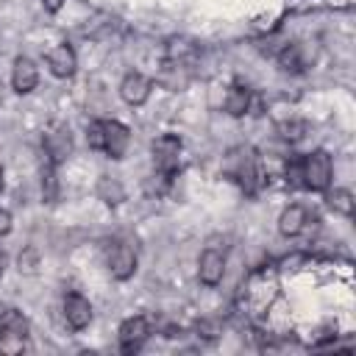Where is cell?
<instances>
[{
	"instance_id": "cell-6",
	"label": "cell",
	"mask_w": 356,
	"mask_h": 356,
	"mask_svg": "<svg viewBox=\"0 0 356 356\" xmlns=\"http://www.w3.org/2000/svg\"><path fill=\"white\" fill-rule=\"evenodd\" d=\"M225 248H217V245H209L203 248L200 259H197V278L203 286H217L225 275Z\"/></svg>"
},
{
	"instance_id": "cell-11",
	"label": "cell",
	"mask_w": 356,
	"mask_h": 356,
	"mask_svg": "<svg viewBox=\"0 0 356 356\" xmlns=\"http://www.w3.org/2000/svg\"><path fill=\"white\" fill-rule=\"evenodd\" d=\"M36 83H39L36 61L28 58V56H17L14 64H11V86H14V92L17 95H28V92L36 89Z\"/></svg>"
},
{
	"instance_id": "cell-7",
	"label": "cell",
	"mask_w": 356,
	"mask_h": 356,
	"mask_svg": "<svg viewBox=\"0 0 356 356\" xmlns=\"http://www.w3.org/2000/svg\"><path fill=\"white\" fill-rule=\"evenodd\" d=\"M147 337H150V323H147V317L136 314V317H128V320L120 325V331H117V345H120L122 353H136V350L147 342Z\"/></svg>"
},
{
	"instance_id": "cell-1",
	"label": "cell",
	"mask_w": 356,
	"mask_h": 356,
	"mask_svg": "<svg viewBox=\"0 0 356 356\" xmlns=\"http://www.w3.org/2000/svg\"><path fill=\"white\" fill-rule=\"evenodd\" d=\"M334 181V161L325 150H312L300 159V186L312 192H328Z\"/></svg>"
},
{
	"instance_id": "cell-21",
	"label": "cell",
	"mask_w": 356,
	"mask_h": 356,
	"mask_svg": "<svg viewBox=\"0 0 356 356\" xmlns=\"http://www.w3.org/2000/svg\"><path fill=\"white\" fill-rule=\"evenodd\" d=\"M86 145L92 150H103V120H95L86 125Z\"/></svg>"
},
{
	"instance_id": "cell-9",
	"label": "cell",
	"mask_w": 356,
	"mask_h": 356,
	"mask_svg": "<svg viewBox=\"0 0 356 356\" xmlns=\"http://www.w3.org/2000/svg\"><path fill=\"white\" fill-rule=\"evenodd\" d=\"M131 145V131L120 120H103V153L108 159H122Z\"/></svg>"
},
{
	"instance_id": "cell-8",
	"label": "cell",
	"mask_w": 356,
	"mask_h": 356,
	"mask_svg": "<svg viewBox=\"0 0 356 356\" xmlns=\"http://www.w3.org/2000/svg\"><path fill=\"white\" fill-rule=\"evenodd\" d=\"M42 147H44V159H50L53 164H61L70 153H72V136L70 128L61 122H53L44 136H42Z\"/></svg>"
},
{
	"instance_id": "cell-12",
	"label": "cell",
	"mask_w": 356,
	"mask_h": 356,
	"mask_svg": "<svg viewBox=\"0 0 356 356\" xmlns=\"http://www.w3.org/2000/svg\"><path fill=\"white\" fill-rule=\"evenodd\" d=\"M44 64H47V70L56 78H72L75 75V67H78V58H75V50L67 42H61V44H56V47L47 50Z\"/></svg>"
},
{
	"instance_id": "cell-23",
	"label": "cell",
	"mask_w": 356,
	"mask_h": 356,
	"mask_svg": "<svg viewBox=\"0 0 356 356\" xmlns=\"http://www.w3.org/2000/svg\"><path fill=\"white\" fill-rule=\"evenodd\" d=\"M42 3H44V8H47L50 14H56V11L64 6V0H42Z\"/></svg>"
},
{
	"instance_id": "cell-24",
	"label": "cell",
	"mask_w": 356,
	"mask_h": 356,
	"mask_svg": "<svg viewBox=\"0 0 356 356\" xmlns=\"http://www.w3.org/2000/svg\"><path fill=\"white\" fill-rule=\"evenodd\" d=\"M6 264H8V256L0 250V278H3V273H6Z\"/></svg>"
},
{
	"instance_id": "cell-25",
	"label": "cell",
	"mask_w": 356,
	"mask_h": 356,
	"mask_svg": "<svg viewBox=\"0 0 356 356\" xmlns=\"http://www.w3.org/2000/svg\"><path fill=\"white\" fill-rule=\"evenodd\" d=\"M3 186H6V181H3V167H0V192H3Z\"/></svg>"
},
{
	"instance_id": "cell-10",
	"label": "cell",
	"mask_w": 356,
	"mask_h": 356,
	"mask_svg": "<svg viewBox=\"0 0 356 356\" xmlns=\"http://www.w3.org/2000/svg\"><path fill=\"white\" fill-rule=\"evenodd\" d=\"M64 320L72 331H83L92 323V303L81 292H67L64 295Z\"/></svg>"
},
{
	"instance_id": "cell-2",
	"label": "cell",
	"mask_w": 356,
	"mask_h": 356,
	"mask_svg": "<svg viewBox=\"0 0 356 356\" xmlns=\"http://www.w3.org/2000/svg\"><path fill=\"white\" fill-rule=\"evenodd\" d=\"M225 175L234 178L248 195L256 192V184H259V161H256V153L250 147H234L228 156H225Z\"/></svg>"
},
{
	"instance_id": "cell-17",
	"label": "cell",
	"mask_w": 356,
	"mask_h": 356,
	"mask_svg": "<svg viewBox=\"0 0 356 356\" xmlns=\"http://www.w3.org/2000/svg\"><path fill=\"white\" fill-rule=\"evenodd\" d=\"M325 203H328L331 211H337V214H342V217H350V214H353V206H356L350 189H331V192L325 195Z\"/></svg>"
},
{
	"instance_id": "cell-4",
	"label": "cell",
	"mask_w": 356,
	"mask_h": 356,
	"mask_svg": "<svg viewBox=\"0 0 356 356\" xmlns=\"http://www.w3.org/2000/svg\"><path fill=\"white\" fill-rule=\"evenodd\" d=\"M181 139L175 134H161L153 139V164L159 170V175L164 178H172L178 172V164H181Z\"/></svg>"
},
{
	"instance_id": "cell-20",
	"label": "cell",
	"mask_w": 356,
	"mask_h": 356,
	"mask_svg": "<svg viewBox=\"0 0 356 356\" xmlns=\"http://www.w3.org/2000/svg\"><path fill=\"white\" fill-rule=\"evenodd\" d=\"M97 192H100V197H103L108 206H114V203H120V200H122V186H120L117 181H111V178H100Z\"/></svg>"
},
{
	"instance_id": "cell-14",
	"label": "cell",
	"mask_w": 356,
	"mask_h": 356,
	"mask_svg": "<svg viewBox=\"0 0 356 356\" xmlns=\"http://www.w3.org/2000/svg\"><path fill=\"white\" fill-rule=\"evenodd\" d=\"M278 67H281V72L300 75V72L309 67V53H306L303 42L284 44V47H281V53H278Z\"/></svg>"
},
{
	"instance_id": "cell-19",
	"label": "cell",
	"mask_w": 356,
	"mask_h": 356,
	"mask_svg": "<svg viewBox=\"0 0 356 356\" xmlns=\"http://www.w3.org/2000/svg\"><path fill=\"white\" fill-rule=\"evenodd\" d=\"M56 164L50 161V159H44V167H42V195H44V200H56V189H58V184H56Z\"/></svg>"
},
{
	"instance_id": "cell-22",
	"label": "cell",
	"mask_w": 356,
	"mask_h": 356,
	"mask_svg": "<svg viewBox=\"0 0 356 356\" xmlns=\"http://www.w3.org/2000/svg\"><path fill=\"white\" fill-rule=\"evenodd\" d=\"M8 231H11V211L8 209H0V239L8 236Z\"/></svg>"
},
{
	"instance_id": "cell-16",
	"label": "cell",
	"mask_w": 356,
	"mask_h": 356,
	"mask_svg": "<svg viewBox=\"0 0 356 356\" xmlns=\"http://www.w3.org/2000/svg\"><path fill=\"white\" fill-rule=\"evenodd\" d=\"M225 111L231 117H245L250 111V89L242 86V83H234L228 92H225Z\"/></svg>"
},
{
	"instance_id": "cell-26",
	"label": "cell",
	"mask_w": 356,
	"mask_h": 356,
	"mask_svg": "<svg viewBox=\"0 0 356 356\" xmlns=\"http://www.w3.org/2000/svg\"><path fill=\"white\" fill-rule=\"evenodd\" d=\"M0 100H3V83H0Z\"/></svg>"
},
{
	"instance_id": "cell-15",
	"label": "cell",
	"mask_w": 356,
	"mask_h": 356,
	"mask_svg": "<svg viewBox=\"0 0 356 356\" xmlns=\"http://www.w3.org/2000/svg\"><path fill=\"white\" fill-rule=\"evenodd\" d=\"M306 222H309V211H306L300 203H292V206H286V209L281 211V217H278V231H281L284 236H298V234L306 228Z\"/></svg>"
},
{
	"instance_id": "cell-5",
	"label": "cell",
	"mask_w": 356,
	"mask_h": 356,
	"mask_svg": "<svg viewBox=\"0 0 356 356\" xmlns=\"http://www.w3.org/2000/svg\"><path fill=\"white\" fill-rule=\"evenodd\" d=\"M136 264H139L136 250L128 242H111L106 248V267L117 281H128L136 273Z\"/></svg>"
},
{
	"instance_id": "cell-18",
	"label": "cell",
	"mask_w": 356,
	"mask_h": 356,
	"mask_svg": "<svg viewBox=\"0 0 356 356\" xmlns=\"http://www.w3.org/2000/svg\"><path fill=\"white\" fill-rule=\"evenodd\" d=\"M306 131H309V125L303 120H298V117H289V120L278 122V136L284 142H300L306 136Z\"/></svg>"
},
{
	"instance_id": "cell-13",
	"label": "cell",
	"mask_w": 356,
	"mask_h": 356,
	"mask_svg": "<svg viewBox=\"0 0 356 356\" xmlns=\"http://www.w3.org/2000/svg\"><path fill=\"white\" fill-rule=\"evenodd\" d=\"M150 89H153V81L142 72H128L120 83V97L128 103V106H142L147 103L150 97Z\"/></svg>"
},
{
	"instance_id": "cell-3",
	"label": "cell",
	"mask_w": 356,
	"mask_h": 356,
	"mask_svg": "<svg viewBox=\"0 0 356 356\" xmlns=\"http://www.w3.org/2000/svg\"><path fill=\"white\" fill-rule=\"evenodd\" d=\"M28 317L17 309H6L0 314V350L3 353H19L25 350V342H28Z\"/></svg>"
}]
</instances>
